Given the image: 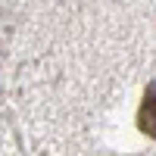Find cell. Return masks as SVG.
I'll use <instances>...</instances> for the list:
<instances>
[{"mask_svg": "<svg viewBox=\"0 0 156 156\" xmlns=\"http://www.w3.org/2000/svg\"><path fill=\"white\" fill-rule=\"evenodd\" d=\"M137 128L156 140V81L147 84L144 90V100H140V109H137Z\"/></svg>", "mask_w": 156, "mask_h": 156, "instance_id": "1", "label": "cell"}]
</instances>
